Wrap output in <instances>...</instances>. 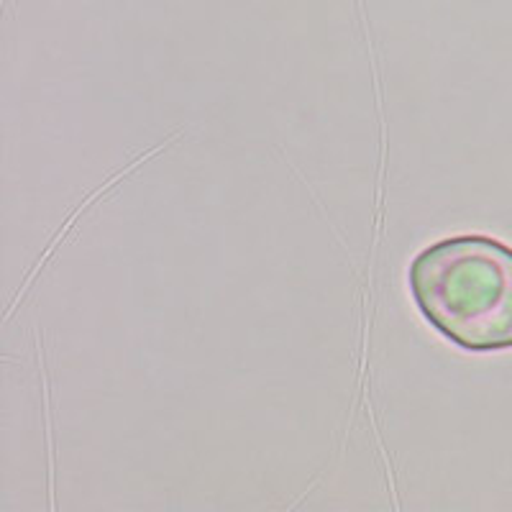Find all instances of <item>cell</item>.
<instances>
[{
    "label": "cell",
    "instance_id": "obj_1",
    "mask_svg": "<svg viewBox=\"0 0 512 512\" xmlns=\"http://www.w3.org/2000/svg\"><path fill=\"white\" fill-rule=\"evenodd\" d=\"M410 287L420 313L456 346L512 349V249L502 241H438L415 256Z\"/></svg>",
    "mask_w": 512,
    "mask_h": 512
}]
</instances>
